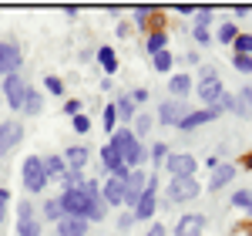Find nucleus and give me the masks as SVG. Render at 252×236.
<instances>
[{"mask_svg":"<svg viewBox=\"0 0 252 236\" xmlns=\"http://www.w3.org/2000/svg\"><path fill=\"white\" fill-rule=\"evenodd\" d=\"M165 169H168V176H172V179H185V176H195L198 162H195L189 152H175V156L165 158Z\"/></svg>","mask_w":252,"mask_h":236,"instance_id":"nucleus-8","label":"nucleus"},{"mask_svg":"<svg viewBox=\"0 0 252 236\" xmlns=\"http://www.w3.org/2000/svg\"><path fill=\"white\" fill-rule=\"evenodd\" d=\"M249 17H252V14H249Z\"/></svg>","mask_w":252,"mask_h":236,"instance_id":"nucleus-51","label":"nucleus"},{"mask_svg":"<svg viewBox=\"0 0 252 236\" xmlns=\"http://www.w3.org/2000/svg\"><path fill=\"white\" fill-rule=\"evenodd\" d=\"M209 24H212V7H195V27L209 31Z\"/></svg>","mask_w":252,"mask_h":236,"instance_id":"nucleus-35","label":"nucleus"},{"mask_svg":"<svg viewBox=\"0 0 252 236\" xmlns=\"http://www.w3.org/2000/svg\"><path fill=\"white\" fill-rule=\"evenodd\" d=\"M128 98L135 101V108H138V105H145V101H148V91H145V88H135V91H131Z\"/></svg>","mask_w":252,"mask_h":236,"instance_id":"nucleus-44","label":"nucleus"},{"mask_svg":"<svg viewBox=\"0 0 252 236\" xmlns=\"http://www.w3.org/2000/svg\"><path fill=\"white\" fill-rule=\"evenodd\" d=\"M58 202H61V213H64V216L88 219V199H84L81 189H64V193L58 196Z\"/></svg>","mask_w":252,"mask_h":236,"instance_id":"nucleus-6","label":"nucleus"},{"mask_svg":"<svg viewBox=\"0 0 252 236\" xmlns=\"http://www.w3.org/2000/svg\"><path fill=\"white\" fill-rule=\"evenodd\" d=\"M155 213H158V176H148L145 193H141V199H138V206L131 209V216L135 219H152Z\"/></svg>","mask_w":252,"mask_h":236,"instance_id":"nucleus-4","label":"nucleus"},{"mask_svg":"<svg viewBox=\"0 0 252 236\" xmlns=\"http://www.w3.org/2000/svg\"><path fill=\"white\" fill-rule=\"evenodd\" d=\"M209 121H215V115L209 108H195V112H189V115L178 121V132H192V128H202V125H209Z\"/></svg>","mask_w":252,"mask_h":236,"instance_id":"nucleus-18","label":"nucleus"},{"mask_svg":"<svg viewBox=\"0 0 252 236\" xmlns=\"http://www.w3.org/2000/svg\"><path fill=\"white\" fill-rule=\"evenodd\" d=\"M232 179H235V165H232V162H219V165L212 169V179H209V193H219V189H225Z\"/></svg>","mask_w":252,"mask_h":236,"instance_id":"nucleus-16","label":"nucleus"},{"mask_svg":"<svg viewBox=\"0 0 252 236\" xmlns=\"http://www.w3.org/2000/svg\"><path fill=\"white\" fill-rule=\"evenodd\" d=\"M64 115H71V118H74V115H81V101H78V98L64 101Z\"/></svg>","mask_w":252,"mask_h":236,"instance_id":"nucleus-43","label":"nucleus"},{"mask_svg":"<svg viewBox=\"0 0 252 236\" xmlns=\"http://www.w3.org/2000/svg\"><path fill=\"white\" fill-rule=\"evenodd\" d=\"M232 64H235V71H242V75H252V58H249V54H235Z\"/></svg>","mask_w":252,"mask_h":236,"instance_id":"nucleus-38","label":"nucleus"},{"mask_svg":"<svg viewBox=\"0 0 252 236\" xmlns=\"http://www.w3.org/2000/svg\"><path fill=\"white\" fill-rule=\"evenodd\" d=\"M44 158V172H47V179H54V176H64L67 172V165H64V156H40Z\"/></svg>","mask_w":252,"mask_h":236,"instance_id":"nucleus-23","label":"nucleus"},{"mask_svg":"<svg viewBox=\"0 0 252 236\" xmlns=\"http://www.w3.org/2000/svg\"><path fill=\"white\" fill-rule=\"evenodd\" d=\"M115 112H118V121L125 118V121H131V118L138 115V108H135V101L128 98V95H121V98L115 101Z\"/></svg>","mask_w":252,"mask_h":236,"instance_id":"nucleus-26","label":"nucleus"},{"mask_svg":"<svg viewBox=\"0 0 252 236\" xmlns=\"http://www.w3.org/2000/svg\"><path fill=\"white\" fill-rule=\"evenodd\" d=\"M152 14H155V7H152V3H141V7H135V20L141 24V27H148Z\"/></svg>","mask_w":252,"mask_h":236,"instance_id":"nucleus-36","label":"nucleus"},{"mask_svg":"<svg viewBox=\"0 0 252 236\" xmlns=\"http://www.w3.org/2000/svg\"><path fill=\"white\" fill-rule=\"evenodd\" d=\"M215 75H219V68H215V64H205V68H202V75H198V78H215Z\"/></svg>","mask_w":252,"mask_h":236,"instance_id":"nucleus-48","label":"nucleus"},{"mask_svg":"<svg viewBox=\"0 0 252 236\" xmlns=\"http://www.w3.org/2000/svg\"><path fill=\"white\" fill-rule=\"evenodd\" d=\"M205 233V216L202 213H185L175 223V236H202Z\"/></svg>","mask_w":252,"mask_h":236,"instance_id":"nucleus-14","label":"nucleus"},{"mask_svg":"<svg viewBox=\"0 0 252 236\" xmlns=\"http://www.w3.org/2000/svg\"><path fill=\"white\" fill-rule=\"evenodd\" d=\"M101 199H104L108 209H111V206H125V179L108 176L101 182Z\"/></svg>","mask_w":252,"mask_h":236,"instance_id":"nucleus-12","label":"nucleus"},{"mask_svg":"<svg viewBox=\"0 0 252 236\" xmlns=\"http://www.w3.org/2000/svg\"><path fill=\"white\" fill-rule=\"evenodd\" d=\"M84 199H88V223H101V219L108 216V206H104V199H101V182L97 179H84L78 186Z\"/></svg>","mask_w":252,"mask_h":236,"instance_id":"nucleus-2","label":"nucleus"},{"mask_svg":"<svg viewBox=\"0 0 252 236\" xmlns=\"http://www.w3.org/2000/svg\"><path fill=\"white\" fill-rule=\"evenodd\" d=\"M198 193H202V186H198V179H195V176L172 179V182L165 186V199H168V202H192Z\"/></svg>","mask_w":252,"mask_h":236,"instance_id":"nucleus-3","label":"nucleus"},{"mask_svg":"<svg viewBox=\"0 0 252 236\" xmlns=\"http://www.w3.org/2000/svg\"><path fill=\"white\" fill-rule=\"evenodd\" d=\"M232 108H235V95H229V91H222V95H219V101H215V105H209V112H212L215 118L225 115V112H232Z\"/></svg>","mask_w":252,"mask_h":236,"instance_id":"nucleus-27","label":"nucleus"},{"mask_svg":"<svg viewBox=\"0 0 252 236\" xmlns=\"http://www.w3.org/2000/svg\"><path fill=\"white\" fill-rule=\"evenodd\" d=\"M88 219L81 216H61L58 219V236H88Z\"/></svg>","mask_w":252,"mask_h":236,"instance_id":"nucleus-17","label":"nucleus"},{"mask_svg":"<svg viewBox=\"0 0 252 236\" xmlns=\"http://www.w3.org/2000/svg\"><path fill=\"white\" fill-rule=\"evenodd\" d=\"M152 64H155V71H158V75H168V71H172V64H175L172 51H158L155 58H152Z\"/></svg>","mask_w":252,"mask_h":236,"instance_id":"nucleus-30","label":"nucleus"},{"mask_svg":"<svg viewBox=\"0 0 252 236\" xmlns=\"http://www.w3.org/2000/svg\"><path fill=\"white\" fill-rule=\"evenodd\" d=\"M20 142H24V125L20 121H0V158L10 149H17Z\"/></svg>","mask_w":252,"mask_h":236,"instance_id":"nucleus-10","label":"nucleus"},{"mask_svg":"<svg viewBox=\"0 0 252 236\" xmlns=\"http://www.w3.org/2000/svg\"><path fill=\"white\" fill-rule=\"evenodd\" d=\"M131 121H135V125H131V135H135V138H141V135L152 132V115H148V112H138Z\"/></svg>","mask_w":252,"mask_h":236,"instance_id":"nucleus-28","label":"nucleus"},{"mask_svg":"<svg viewBox=\"0 0 252 236\" xmlns=\"http://www.w3.org/2000/svg\"><path fill=\"white\" fill-rule=\"evenodd\" d=\"M131 226H135V216H131V213L118 216V230H121V233H125V230H131Z\"/></svg>","mask_w":252,"mask_h":236,"instance_id":"nucleus-45","label":"nucleus"},{"mask_svg":"<svg viewBox=\"0 0 252 236\" xmlns=\"http://www.w3.org/2000/svg\"><path fill=\"white\" fill-rule=\"evenodd\" d=\"M165 233H168V230H165V223H152V230H148L145 236H165Z\"/></svg>","mask_w":252,"mask_h":236,"instance_id":"nucleus-46","label":"nucleus"},{"mask_svg":"<svg viewBox=\"0 0 252 236\" xmlns=\"http://www.w3.org/2000/svg\"><path fill=\"white\" fill-rule=\"evenodd\" d=\"M7 206H10V189L0 186V223H3V216H7Z\"/></svg>","mask_w":252,"mask_h":236,"instance_id":"nucleus-41","label":"nucleus"},{"mask_svg":"<svg viewBox=\"0 0 252 236\" xmlns=\"http://www.w3.org/2000/svg\"><path fill=\"white\" fill-rule=\"evenodd\" d=\"M232 47H235V54H249L252 58V34H242V31H239V38L232 40Z\"/></svg>","mask_w":252,"mask_h":236,"instance_id":"nucleus-33","label":"nucleus"},{"mask_svg":"<svg viewBox=\"0 0 252 236\" xmlns=\"http://www.w3.org/2000/svg\"><path fill=\"white\" fill-rule=\"evenodd\" d=\"M145 51L155 58L158 51H168V31H152L148 40H145Z\"/></svg>","mask_w":252,"mask_h":236,"instance_id":"nucleus-22","label":"nucleus"},{"mask_svg":"<svg viewBox=\"0 0 252 236\" xmlns=\"http://www.w3.org/2000/svg\"><path fill=\"white\" fill-rule=\"evenodd\" d=\"M61 216H64V213H61V202H58V199H47V202H44V219L58 223Z\"/></svg>","mask_w":252,"mask_h":236,"instance_id":"nucleus-34","label":"nucleus"},{"mask_svg":"<svg viewBox=\"0 0 252 236\" xmlns=\"http://www.w3.org/2000/svg\"><path fill=\"white\" fill-rule=\"evenodd\" d=\"M232 206L235 209H246L252 216V189H235L232 193Z\"/></svg>","mask_w":252,"mask_h":236,"instance_id":"nucleus-29","label":"nucleus"},{"mask_svg":"<svg viewBox=\"0 0 252 236\" xmlns=\"http://www.w3.org/2000/svg\"><path fill=\"white\" fill-rule=\"evenodd\" d=\"M20 64H24V51H20L14 40H0V78L17 75Z\"/></svg>","mask_w":252,"mask_h":236,"instance_id":"nucleus-5","label":"nucleus"},{"mask_svg":"<svg viewBox=\"0 0 252 236\" xmlns=\"http://www.w3.org/2000/svg\"><path fill=\"white\" fill-rule=\"evenodd\" d=\"M222 91H225V88H222V78H219V75H215V78H198V84H195V95L205 101V105H215Z\"/></svg>","mask_w":252,"mask_h":236,"instance_id":"nucleus-15","label":"nucleus"},{"mask_svg":"<svg viewBox=\"0 0 252 236\" xmlns=\"http://www.w3.org/2000/svg\"><path fill=\"white\" fill-rule=\"evenodd\" d=\"M20 176H24V189L34 196V193H44V186L51 182L47 172H44V158L40 156H27L24 165H20Z\"/></svg>","mask_w":252,"mask_h":236,"instance_id":"nucleus-1","label":"nucleus"},{"mask_svg":"<svg viewBox=\"0 0 252 236\" xmlns=\"http://www.w3.org/2000/svg\"><path fill=\"white\" fill-rule=\"evenodd\" d=\"M189 112H192V105H185V101H178V98H168L161 108H158V121H161V125H175V128H178V121L189 115Z\"/></svg>","mask_w":252,"mask_h":236,"instance_id":"nucleus-11","label":"nucleus"},{"mask_svg":"<svg viewBox=\"0 0 252 236\" xmlns=\"http://www.w3.org/2000/svg\"><path fill=\"white\" fill-rule=\"evenodd\" d=\"M239 38V24H219V44H232Z\"/></svg>","mask_w":252,"mask_h":236,"instance_id":"nucleus-32","label":"nucleus"},{"mask_svg":"<svg viewBox=\"0 0 252 236\" xmlns=\"http://www.w3.org/2000/svg\"><path fill=\"white\" fill-rule=\"evenodd\" d=\"M17 236H40V219L34 216L31 202L17 206Z\"/></svg>","mask_w":252,"mask_h":236,"instance_id":"nucleus-13","label":"nucleus"},{"mask_svg":"<svg viewBox=\"0 0 252 236\" xmlns=\"http://www.w3.org/2000/svg\"><path fill=\"white\" fill-rule=\"evenodd\" d=\"M74 132L88 135V132H91V118H88V115H74Z\"/></svg>","mask_w":252,"mask_h":236,"instance_id":"nucleus-40","label":"nucleus"},{"mask_svg":"<svg viewBox=\"0 0 252 236\" xmlns=\"http://www.w3.org/2000/svg\"><path fill=\"white\" fill-rule=\"evenodd\" d=\"M24 112H27V115H40V112H44V95H40V91H34L31 84H27V98H24Z\"/></svg>","mask_w":252,"mask_h":236,"instance_id":"nucleus-25","label":"nucleus"},{"mask_svg":"<svg viewBox=\"0 0 252 236\" xmlns=\"http://www.w3.org/2000/svg\"><path fill=\"white\" fill-rule=\"evenodd\" d=\"M94 61L101 64V68H104V75H108V78H111V75L118 71V54L111 51V47H108V44H104V47H94Z\"/></svg>","mask_w":252,"mask_h":236,"instance_id":"nucleus-21","label":"nucleus"},{"mask_svg":"<svg viewBox=\"0 0 252 236\" xmlns=\"http://www.w3.org/2000/svg\"><path fill=\"white\" fill-rule=\"evenodd\" d=\"M232 112L242 115V118H252V88H242V91L235 95V108Z\"/></svg>","mask_w":252,"mask_h":236,"instance_id":"nucleus-24","label":"nucleus"},{"mask_svg":"<svg viewBox=\"0 0 252 236\" xmlns=\"http://www.w3.org/2000/svg\"><path fill=\"white\" fill-rule=\"evenodd\" d=\"M168 156H172V152H168V145H165V142H155V145L148 149V158H152L155 165H165V158H168Z\"/></svg>","mask_w":252,"mask_h":236,"instance_id":"nucleus-31","label":"nucleus"},{"mask_svg":"<svg viewBox=\"0 0 252 236\" xmlns=\"http://www.w3.org/2000/svg\"><path fill=\"white\" fill-rule=\"evenodd\" d=\"M175 10H178V14H185V17H192V14H195V7H189V3H178Z\"/></svg>","mask_w":252,"mask_h":236,"instance_id":"nucleus-49","label":"nucleus"},{"mask_svg":"<svg viewBox=\"0 0 252 236\" xmlns=\"http://www.w3.org/2000/svg\"><path fill=\"white\" fill-rule=\"evenodd\" d=\"M145 182H148V176H145L141 169H131V172L125 176V206H128V209L138 206V199L145 193Z\"/></svg>","mask_w":252,"mask_h":236,"instance_id":"nucleus-9","label":"nucleus"},{"mask_svg":"<svg viewBox=\"0 0 252 236\" xmlns=\"http://www.w3.org/2000/svg\"><path fill=\"white\" fill-rule=\"evenodd\" d=\"M232 10H235V17H249L252 14V7H246V3H235Z\"/></svg>","mask_w":252,"mask_h":236,"instance_id":"nucleus-47","label":"nucleus"},{"mask_svg":"<svg viewBox=\"0 0 252 236\" xmlns=\"http://www.w3.org/2000/svg\"><path fill=\"white\" fill-rule=\"evenodd\" d=\"M88 145H71L67 152H64V165L71 169V172H84V165H88Z\"/></svg>","mask_w":252,"mask_h":236,"instance_id":"nucleus-19","label":"nucleus"},{"mask_svg":"<svg viewBox=\"0 0 252 236\" xmlns=\"http://www.w3.org/2000/svg\"><path fill=\"white\" fill-rule=\"evenodd\" d=\"M44 88H47L51 95H64V81H61L58 75H47V78H44Z\"/></svg>","mask_w":252,"mask_h":236,"instance_id":"nucleus-37","label":"nucleus"},{"mask_svg":"<svg viewBox=\"0 0 252 236\" xmlns=\"http://www.w3.org/2000/svg\"><path fill=\"white\" fill-rule=\"evenodd\" d=\"M168 95L172 98H185V95H192V75H172L168 78Z\"/></svg>","mask_w":252,"mask_h":236,"instance_id":"nucleus-20","label":"nucleus"},{"mask_svg":"<svg viewBox=\"0 0 252 236\" xmlns=\"http://www.w3.org/2000/svg\"><path fill=\"white\" fill-rule=\"evenodd\" d=\"M3 84V101L7 108H24V98H27V81L20 75H10V78H0Z\"/></svg>","mask_w":252,"mask_h":236,"instance_id":"nucleus-7","label":"nucleus"},{"mask_svg":"<svg viewBox=\"0 0 252 236\" xmlns=\"http://www.w3.org/2000/svg\"><path fill=\"white\" fill-rule=\"evenodd\" d=\"M192 38H195V44H212V34L205 27H192Z\"/></svg>","mask_w":252,"mask_h":236,"instance_id":"nucleus-42","label":"nucleus"},{"mask_svg":"<svg viewBox=\"0 0 252 236\" xmlns=\"http://www.w3.org/2000/svg\"><path fill=\"white\" fill-rule=\"evenodd\" d=\"M118 128V112H115V105H108L104 108V132H115Z\"/></svg>","mask_w":252,"mask_h":236,"instance_id":"nucleus-39","label":"nucleus"},{"mask_svg":"<svg viewBox=\"0 0 252 236\" xmlns=\"http://www.w3.org/2000/svg\"><path fill=\"white\" fill-rule=\"evenodd\" d=\"M242 165H246V169H252V152H246V156H242Z\"/></svg>","mask_w":252,"mask_h":236,"instance_id":"nucleus-50","label":"nucleus"}]
</instances>
